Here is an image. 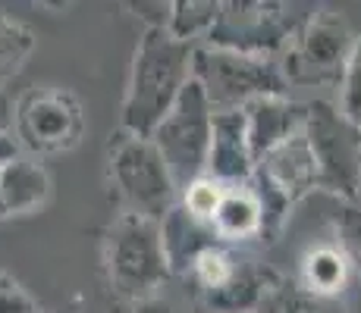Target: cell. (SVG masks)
I'll return each instance as SVG.
<instances>
[{"label":"cell","mask_w":361,"mask_h":313,"mask_svg":"<svg viewBox=\"0 0 361 313\" xmlns=\"http://www.w3.org/2000/svg\"><path fill=\"white\" fill-rule=\"evenodd\" d=\"M192 51L195 44L173 38L166 29H145L132 60L126 97H123L120 132L151 138L185 82L192 79Z\"/></svg>","instance_id":"cell-1"},{"label":"cell","mask_w":361,"mask_h":313,"mask_svg":"<svg viewBox=\"0 0 361 313\" xmlns=\"http://www.w3.org/2000/svg\"><path fill=\"white\" fill-rule=\"evenodd\" d=\"M192 79L204 91L211 113L242 110L255 97L286 94V79L280 72V63L211 44L192 51Z\"/></svg>","instance_id":"cell-2"},{"label":"cell","mask_w":361,"mask_h":313,"mask_svg":"<svg viewBox=\"0 0 361 313\" xmlns=\"http://www.w3.org/2000/svg\"><path fill=\"white\" fill-rule=\"evenodd\" d=\"M305 110L302 132L314 160L317 188L352 204L361 194V125L349 122L330 101H311Z\"/></svg>","instance_id":"cell-3"},{"label":"cell","mask_w":361,"mask_h":313,"mask_svg":"<svg viewBox=\"0 0 361 313\" xmlns=\"http://www.w3.org/2000/svg\"><path fill=\"white\" fill-rule=\"evenodd\" d=\"M104 260H107V276L114 291L135 304L154 298V291L170 279L157 219L138 217V213H123L110 226Z\"/></svg>","instance_id":"cell-4"},{"label":"cell","mask_w":361,"mask_h":313,"mask_svg":"<svg viewBox=\"0 0 361 313\" xmlns=\"http://www.w3.org/2000/svg\"><path fill=\"white\" fill-rule=\"evenodd\" d=\"M211 107L204 101V91L195 79L185 82V88L166 110V116L151 132V144L164 157V166L170 172L176 191H183L189 182L204 176L207 144H211Z\"/></svg>","instance_id":"cell-5"},{"label":"cell","mask_w":361,"mask_h":313,"mask_svg":"<svg viewBox=\"0 0 361 313\" xmlns=\"http://www.w3.org/2000/svg\"><path fill=\"white\" fill-rule=\"evenodd\" d=\"M349 23L333 10H317L305 16L289 34L286 47H283L280 72L283 79L295 82V85H327L339 82L345 66V57L352 51Z\"/></svg>","instance_id":"cell-6"},{"label":"cell","mask_w":361,"mask_h":313,"mask_svg":"<svg viewBox=\"0 0 361 313\" xmlns=\"http://www.w3.org/2000/svg\"><path fill=\"white\" fill-rule=\"evenodd\" d=\"M110 179L126 200V213L161 219L176 204V185L151 138L120 132L110 141Z\"/></svg>","instance_id":"cell-7"},{"label":"cell","mask_w":361,"mask_h":313,"mask_svg":"<svg viewBox=\"0 0 361 313\" xmlns=\"http://www.w3.org/2000/svg\"><path fill=\"white\" fill-rule=\"evenodd\" d=\"M85 132L82 103L63 88H29L13 103V135L32 154H60L79 144Z\"/></svg>","instance_id":"cell-8"},{"label":"cell","mask_w":361,"mask_h":313,"mask_svg":"<svg viewBox=\"0 0 361 313\" xmlns=\"http://www.w3.org/2000/svg\"><path fill=\"white\" fill-rule=\"evenodd\" d=\"M298 19L286 4L274 0H230L220 4L217 23L207 32V44L224 51L248 53V57H270L283 51Z\"/></svg>","instance_id":"cell-9"},{"label":"cell","mask_w":361,"mask_h":313,"mask_svg":"<svg viewBox=\"0 0 361 313\" xmlns=\"http://www.w3.org/2000/svg\"><path fill=\"white\" fill-rule=\"evenodd\" d=\"M255 172V157L248 148V132L242 110H224L211 116V144H207L204 176L224 188L248 185Z\"/></svg>","instance_id":"cell-10"},{"label":"cell","mask_w":361,"mask_h":313,"mask_svg":"<svg viewBox=\"0 0 361 313\" xmlns=\"http://www.w3.org/2000/svg\"><path fill=\"white\" fill-rule=\"evenodd\" d=\"M305 103L289 101L286 94H274V97H255L242 107L245 116V132H248V148H252L255 163L274 151L276 144H283L286 138H293L295 132H302L305 125Z\"/></svg>","instance_id":"cell-11"},{"label":"cell","mask_w":361,"mask_h":313,"mask_svg":"<svg viewBox=\"0 0 361 313\" xmlns=\"http://www.w3.org/2000/svg\"><path fill=\"white\" fill-rule=\"evenodd\" d=\"M255 176H261L267 185H274L289 204H298L311 188H317L314 160H311L305 132H295L274 151H267L258 163H255Z\"/></svg>","instance_id":"cell-12"},{"label":"cell","mask_w":361,"mask_h":313,"mask_svg":"<svg viewBox=\"0 0 361 313\" xmlns=\"http://www.w3.org/2000/svg\"><path fill=\"white\" fill-rule=\"evenodd\" d=\"M157 229H161V248H164V260H166V267H170V273L189 276L192 263H195L207 248L220 245L211 222L192 217L179 200L157 219Z\"/></svg>","instance_id":"cell-13"},{"label":"cell","mask_w":361,"mask_h":313,"mask_svg":"<svg viewBox=\"0 0 361 313\" xmlns=\"http://www.w3.org/2000/svg\"><path fill=\"white\" fill-rule=\"evenodd\" d=\"M280 279L283 276L264 267V263L239 257V267L233 269L230 279L220 288L201 295V307H204V313H258L267 291Z\"/></svg>","instance_id":"cell-14"},{"label":"cell","mask_w":361,"mask_h":313,"mask_svg":"<svg viewBox=\"0 0 361 313\" xmlns=\"http://www.w3.org/2000/svg\"><path fill=\"white\" fill-rule=\"evenodd\" d=\"M0 194H4L6 217H29L51 198V176L38 160L16 157L0 170Z\"/></svg>","instance_id":"cell-15"},{"label":"cell","mask_w":361,"mask_h":313,"mask_svg":"<svg viewBox=\"0 0 361 313\" xmlns=\"http://www.w3.org/2000/svg\"><path fill=\"white\" fill-rule=\"evenodd\" d=\"M211 229L220 238V245H239L248 238H261V207L252 185L226 188L211 217Z\"/></svg>","instance_id":"cell-16"},{"label":"cell","mask_w":361,"mask_h":313,"mask_svg":"<svg viewBox=\"0 0 361 313\" xmlns=\"http://www.w3.org/2000/svg\"><path fill=\"white\" fill-rule=\"evenodd\" d=\"M349 279V263L339 254V248H314L302 257V276L298 285L311 295H324V298H339V291L345 288Z\"/></svg>","instance_id":"cell-17"},{"label":"cell","mask_w":361,"mask_h":313,"mask_svg":"<svg viewBox=\"0 0 361 313\" xmlns=\"http://www.w3.org/2000/svg\"><path fill=\"white\" fill-rule=\"evenodd\" d=\"M258 313H349V307L339 298L311 295L298 282L280 279L267 291Z\"/></svg>","instance_id":"cell-18"},{"label":"cell","mask_w":361,"mask_h":313,"mask_svg":"<svg viewBox=\"0 0 361 313\" xmlns=\"http://www.w3.org/2000/svg\"><path fill=\"white\" fill-rule=\"evenodd\" d=\"M32 51H35L32 29L0 10V91L23 72V66H25V60L32 57Z\"/></svg>","instance_id":"cell-19"},{"label":"cell","mask_w":361,"mask_h":313,"mask_svg":"<svg viewBox=\"0 0 361 313\" xmlns=\"http://www.w3.org/2000/svg\"><path fill=\"white\" fill-rule=\"evenodd\" d=\"M217 13H220L217 0H176V4L170 6L166 32H170L173 38L192 44V38H198V34L207 38V32L217 23Z\"/></svg>","instance_id":"cell-20"},{"label":"cell","mask_w":361,"mask_h":313,"mask_svg":"<svg viewBox=\"0 0 361 313\" xmlns=\"http://www.w3.org/2000/svg\"><path fill=\"white\" fill-rule=\"evenodd\" d=\"M235 267H239V257L230 250V245H217V248H207L204 254L192 263L189 276H192V282L198 285V295H204V291L220 288V285L233 276Z\"/></svg>","instance_id":"cell-21"},{"label":"cell","mask_w":361,"mask_h":313,"mask_svg":"<svg viewBox=\"0 0 361 313\" xmlns=\"http://www.w3.org/2000/svg\"><path fill=\"white\" fill-rule=\"evenodd\" d=\"M339 88H343V107H339V113L349 122L361 125V34L352 38V51L345 57L343 75H339Z\"/></svg>","instance_id":"cell-22"},{"label":"cell","mask_w":361,"mask_h":313,"mask_svg":"<svg viewBox=\"0 0 361 313\" xmlns=\"http://www.w3.org/2000/svg\"><path fill=\"white\" fill-rule=\"evenodd\" d=\"M336 238H339V254L345 257L349 269L361 276V204L352 200L336 213Z\"/></svg>","instance_id":"cell-23"},{"label":"cell","mask_w":361,"mask_h":313,"mask_svg":"<svg viewBox=\"0 0 361 313\" xmlns=\"http://www.w3.org/2000/svg\"><path fill=\"white\" fill-rule=\"evenodd\" d=\"M224 191L226 188L220 182H214V179H207V176H198L195 182H189L183 188V200H179V204H183L192 217L211 222L214 210H217V204H220V198H224Z\"/></svg>","instance_id":"cell-24"},{"label":"cell","mask_w":361,"mask_h":313,"mask_svg":"<svg viewBox=\"0 0 361 313\" xmlns=\"http://www.w3.org/2000/svg\"><path fill=\"white\" fill-rule=\"evenodd\" d=\"M0 313H44L41 304L29 295L19 279H13L10 273H0Z\"/></svg>","instance_id":"cell-25"},{"label":"cell","mask_w":361,"mask_h":313,"mask_svg":"<svg viewBox=\"0 0 361 313\" xmlns=\"http://www.w3.org/2000/svg\"><path fill=\"white\" fill-rule=\"evenodd\" d=\"M16 157H23V148H19L13 129H0V170H4L6 163H13Z\"/></svg>","instance_id":"cell-26"},{"label":"cell","mask_w":361,"mask_h":313,"mask_svg":"<svg viewBox=\"0 0 361 313\" xmlns=\"http://www.w3.org/2000/svg\"><path fill=\"white\" fill-rule=\"evenodd\" d=\"M132 313H176L170 301H161V298H148V301H138Z\"/></svg>","instance_id":"cell-27"},{"label":"cell","mask_w":361,"mask_h":313,"mask_svg":"<svg viewBox=\"0 0 361 313\" xmlns=\"http://www.w3.org/2000/svg\"><path fill=\"white\" fill-rule=\"evenodd\" d=\"M0 129H13V101L0 91Z\"/></svg>","instance_id":"cell-28"},{"label":"cell","mask_w":361,"mask_h":313,"mask_svg":"<svg viewBox=\"0 0 361 313\" xmlns=\"http://www.w3.org/2000/svg\"><path fill=\"white\" fill-rule=\"evenodd\" d=\"M0 219H6V207H4V194H0Z\"/></svg>","instance_id":"cell-29"}]
</instances>
